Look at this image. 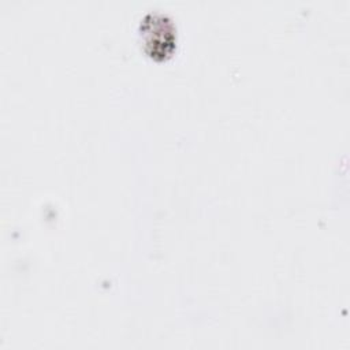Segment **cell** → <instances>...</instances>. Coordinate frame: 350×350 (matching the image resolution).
Masks as SVG:
<instances>
[{
  "label": "cell",
  "mask_w": 350,
  "mask_h": 350,
  "mask_svg": "<svg viewBox=\"0 0 350 350\" xmlns=\"http://www.w3.org/2000/svg\"><path fill=\"white\" fill-rule=\"evenodd\" d=\"M145 49L154 59H164L174 49L175 29L165 15L148 14L141 23Z\"/></svg>",
  "instance_id": "1"
}]
</instances>
